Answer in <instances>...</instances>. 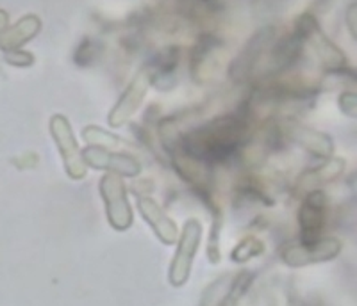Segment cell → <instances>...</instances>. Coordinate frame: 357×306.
I'll return each instance as SVG.
<instances>
[{"label": "cell", "mask_w": 357, "mask_h": 306, "mask_svg": "<svg viewBox=\"0 0 357 306\" xmlns=\"http://www.w3.org/2000/svg\"><path fill=\"white\" fill-rule=\"evenodd\" d=\"M241 129L234 121H223L190 137L188 148L200 157H223L240 141Z\"/></svg>", "instance_id": "1"}, {"label": "cell", "mask_w": 357, "mask_h": 306, "mask_svg": "<svg viewBox=\"0 0 357 306\" xmlns=\"http://www.w3.org/2000/svg\"><path fill=\"white\" fill-rule=\"evenodd\" d=\"M102 196L106 200V210L111 225L116 230L129 228L132 223V210L126 196V186L116 173H107L100 182Z\"/></svg>", "instance_id": "2"}, {"label": "cell", "mask_w": 357, "mask_h": 306, "mask_svg": "<svg viewBox=\"0 0 357 306\" xmlns=\"http://www.w3.org/2000/svg\"><path fill=\"white\" fill-rule=\"evenodd\" d=\"M50 129H52V136L56 139L57 146L61 150L65 168L70 177L75 178V180L84 178L86 166L81 157V152H79L75 136H73L72 129H70L68 120L63 116H54L52 121H50Z\"/></svg>", "instance_id": "3"}, {"label": "cell", "mask_w": 357, "mask_h": 306, "mask_svg": "<svg viewBox=\"0 0 357 306\" xmlns=\"http://www.w3.org/2000/svg\"><path fill=\"white\" fill-rule=\"evenodd\" d=\"M200 234H202L200 223L197 219H190L184 226L183 237L178 241L177 255H175V260L172 264L170 280L174 285H183L190 276L191 262H193V257H195V251L200 242Z\"/></svg>", "instance_id": "4"}, {"label": "cell", "mask_w": 357, "mask_h": 306, "mask_svg": "<svg viewBox=\"0 0 357 306\" xmlns=\"http://www.w3.org/2000/svg\"><path fill=\"white\" fill-rule=\"evenodd\" d=\"M138 207L139 212L143 214V218L151 223L152 228L155 230V234L161 237V241H165L167 244H172V242L175 241V237H177V228H175L174 223H172L170 219L162 214V210L159 209L152 200H149V198H142Z\"/></svg>", "instance_id": "5"}, {"label": "cell", "mask_w": 357, "mask_h": 306, "mask_svg": "<svg viewBox=\"0 0 357 306\" xmlns=\"http://www.w3.org/2000/svg\"><path fill=\"white\" fill-rule=\"evenodd\" d=\"M146 86H149V75L143 72L142 75L132 82V86H130V89L126 93V97L120 100L118 107L113 111V114H111V123H113V125L123 123V121L134 113V109H138L139 102H142L143 95H145Z\"/></svg>", "instance_id": "6"}, {"label": "cell", "mask_w": 357, "mask_h": 306, "mask_svg": "<svg viewBox=\"0 0 357 306\" xmlns=\"http://www.w3.org/2000/svg\"><path fill=\"white\" fill-rule=\"evenodd\" d=\"M40 29V20L36 17H27L24 20L18 22L15 27H11L9 31H6L2 36H0V49L2 50H15L18 49L22 43H25L27 40L34 36Z\"/></svg>", "instance_id": "7"}, {"label": "cell", "mask_w": 357, "mask_h": 306, "mask_svg": "<svg viewBox=\"0 0 357 306\" xmlns=\"http://www.w3.org/2000/svg\"><path fill=\"white\" fill-rule=\"evenodd\" d=\"M8 20H9L8 13L0 9V31H4V29L8 27Z\"/></svg>", "instance_id": "8"}]
</instances>
